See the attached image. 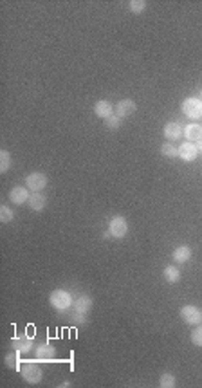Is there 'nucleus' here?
I'll return each instance as SVG.
<instances>
[{
	"label": "nucleus",
	"mask_w": 202,
	"mask_h": 388,
	"mask_svg": "<svg viewBox=\"0 0 202 388\" xmlns=\"http://www.w3.org/2000/svg\"><path fill=\"white\" fill-rule=\"evenodd\" d=\"M20 374L31 385H38L42 381V376H44V372H42L36 361H24L22 366H20Z\"/></svg>",
	"instance_id": "obj_1"
},
{
	"label": "nucleus",
	"mask_w": 202,
	"mask_h": 388,
	"mask_svg": "<svg viewBox=\"0 0 202 388\" xmlns=\"http://www.w3.org/2000/svg\"><path fill=\"white\" fill-rule=\"evenodd\" d=\"M49 304L58 310H65L74 304V300H73V296H71V293H67V291H63V289H54V291L49 294Z\"/></svg>",
	"instance_id": "obj_2"
},
{
	"label": "nucleus",
	"mask_w": 202,
	"mask_h": 388,
	"mask_svg": "<svg viewBox=\"0 0 202 388\" xmlns=\"http://www.w3.org/2000/svg\"><path fill=\"white\" fill-rule=\"evenodd\" d=\"M180 109H182V114L190 119H202V100L199 98H186L182 103H180Z\"/></svg>",
	"instance_id": "obj_3"
},
{
	"label": "nucleus",
	"mask_w": 202,
	"mask_h": 388,
	"mask_svg": "<svg viewBox=\"0 0 202 388\" xmlns=\"http://www.w3.org/2000/svg\"><path fill=\"white\" fill-rule=\"evenodd\" d=\"M108 231H110V235H112L114 239H123L125 235L128 233V222H126V219L121 215L112 217L110 222H108Z\"/></svg>",
	"instance_id": "obj_4"
},
{
	"label": "nucleus",
	"mask_w": 202,
	"mask_h": 388,
	"mask_svg": "<svg viewBox=\"0 0 202 388\" xmlns=\"http://www.w3.org/2000/svg\"><path fill=\"white\" fill-rule=\"evenodd\" d=\"M180 318L188 325H201L202 323V310L195 305H184L180 307Z\"/></svg>",
	"instance_id": "obj_5"
},
{
	"label": "nucleus",
	"mask_w": 202,
	"mask_h": 388,
	"mask_svg": "<svg viewBox=\"0 0 202 388\" xmlns=\"http://www.w3.org/2000/svg\"><path fill=\"white\" fill-rule=\"evenodd\" d=\"M25 186L29 188V192H33V194H38L42 190L47 186V175L42 172H33L29 173L27 177H25Z\"/></svg>",
	"instance_id": "obj_6"
},
{
	"label": "nucleus",
	"mask_w": 202,
	"mask_h": 388,
	"mask_svg": "<svg viewBox=\"0 0 202 388\" xmlns=\"http://www.w3.org/2000/svg\"><path fill=\"white\" fill-rule=\"evenodd\" d=\"M197 155H199V150H197V144L195 143H190V141H184V143L179 146V157L182 161L190 163V161H195Z\"/></svg>",
	"instance_id": "obj_7"
},
{
	"label": "nucleus",
	"mask_w": 202,
	"mask_h": 388,
	"mask_svg": "<svg viewBox=\"0 0 202 388\" xmlns=\"http://www.w3.org/2000/svg\"><path fill=\"white\" fill-rule=\"evenodd\" d=\"M29 197H31V194H29L27 186H15V188H11V192H9V200L17 206L27 202Z\"/></svg>",
	"instance_id": "obj_8"
},
{
	"label": "nucleus",
	"mask_w": 202,
	"mask_h": 388,
	"mask_svg": "<svg viewBox=\"0 0 202 388\" xmlns=\"http://www.w3.org/2000/svg\"><path fill=\"white\" fill-rule=\"evenodd\" d=\"M34 354H36L38 361H52L56 358V349L50 343H40L34 350Z\"/></svg>",
	"instance_id": "obj_9"
},
{
	"label": "nucleus",
	"mask_w": 202,
	"mask_h": 388,
	"mask_svg": "<svg viewBox=\"0 0 202 388\" xmlns=\"http://www.w3.org/2000/svg\"><path fill=\"white\" fill-rule=\"evenodd\" d=\"M94 114L98 117H101V119H107V117H110L112 114H116V112H114V107H112V103H110V101L100 100V101H96Z\"/></svg>",
	"instance_id": "obj_10"
},
{
	"label": "nucleus",
	"mask_w": 202,
	"mask_h": 388,
	"mask_svg": "<svg viewBox=\"0 0 202 388\" xmlns=\"http://www.w3.org/2000/svg\"><path fill=\"white\" fill-rule=\"evenodd\" d=\"M182 132H184V130L180 128L179 123H175V121L166 123V125H164V128H163L164 138L168 139V141H177L179 138H182Z\"/></svg>",
	"instance_id": "obj_11"
},
{
	"label": "nucleus",
	"mask_w": 202,
	"mask_h": 388,
	"mask_svg": "<svg viewBox=\"0 0 202 388\" xmlns=\"http://www.w3.org/2000/svg\"><path fill=\"white\" fill-rule=\"evenodd\" d=\"M11 345L17 352H20V354H27V352H31V349H33V339L29 338V336H18V338L13 339Z\"/></svg>",
	"instance_id": "obj_12"
},
{
	"label": "nucleus",
	"mask_w": 202,
	"mask_h": 388,
	"mask_svg": "<svg viewBox=\"0 0 202 388\" xmlns=\"http://www.w3.org/2000/svg\"><path fill=\"white\" fill-rule=\"evenodd\" d=\"M190 143H197L199 139H202V125H197V123H190V125H186L184 132H182Z\"/></svg>",
	"instance_id": "obj_13"
},
{
	"label": "nucleus",
	"mask_w": 202,
	"mask_h": 388,
	"mask_svg": "<svg viewBox=\"0 0 202 388\" xmlns=\"http://www.w3.org/2000/svg\"><path fill=\"white\" fill-rule=\"evenodd\" d=\"M135 112V101L134 100H121L116 107V114H118L121 119L123 117H128L132 116Z\"/></svg>",
	"instance_id": "obj_14"
},
{
	"label": "nucleus",
	"mask_w": 202,
	"mask_h": 388,
	"mask_svg": "<svg viewBox=\"0 0 202 388\" xmlns=\"http://www.w3.org/2000/svg\"><path fill=\"white\" fill-rule=\"evenodd\" d=\"M74 310L76 312H83V314H87L90 309H92V298H90L89 294H81V296H78V298L74 300Z\"/></svg>",
	"instance_id": "obj_15"
},
{
	"label": "nucleus",
	"mask_w": 202,
	"mask_h": 388,
	"mask_svg": "<svg viewBox=\"0 0 202 388\" xmlns=\"http://www.w3.org/2000/svg\"><path fill=\"white\" fill-rule=\"evenodd\" d=\"M172 256H174L175 264H186L191 258V249L188 246H179V248H175Z\"/></svg>",
	"instance_id": "obj_16"
},
{
	"label": "nucleus",
	"mask_w": 202,
	"mask_h": 388,
	"mask_svg": "<svg viewBox=\"0 0 202 388\" xmlns=\"http://www.w3.org/2000/svg\"><path fill=\"white\" fill-rule=\"evenodd\" d=\"M29 208L33 211H42L45 208V204H47V197L45 195H42L38 192V194H33L31 197H29Z\"/></svg>",
	"instance_id": "obj_17"
},
{
	"label": "nucleus",
	"mask_w": 202,
	"mask_h": 388,
	"mask_svg": "<svg viewBox=\"0 0 202 388\" xmlns=\"http://www.w3.org/2000/svg\"><path fill=\"white\" fill-rule=\"evenodd\" d=\"M163 275H164V280L168 283H172V285L180 280V271L175 266H166L163 269Z\"/></svg>",
	"instance_id": "obj_18"
},
{
	"label": "nucleus",
	"mask_w": 202,
	"mask_h": 388,
	"mask_svg": "<svg viewBox=\"0 0 202 388\" xmlns=\"http://www.w3.org/2000/svg\"><path fill=\"white\" fill-rule=\"evenodd\" d=\"M4 363H6L7 368H11V370H20V366H22V361H20V352H11V354H6L4 358Z\"/></svg>",
	"instance_id": "obj_19"
},
{
	"label": "nucleus",
	"mask_w": 202,
	"mask_h": 388,
	"mask_svg": "<svg viewBox=\"0 0 202 388\" xmlns=\"http://www.w3.org/2000/svg\"><path fill=\"white\" fill-rule=\"evenodd\" d=\"M175 385H177V379H175L174 374H170V372L161 374V377H159V387L161 388H174Z\"/></svg>",
	"instance_id": "obj_20"
},
{
	"label": "nucleus",
	"mask_w": 202,
	"mask_h": 388,
	"mask_svg": "<svg viewBox=\"0 0 202 388\" xmlns=\"http://www.w3.org/2000/svg\"><path fill=\"white\" fill-rule=\"evenodd\" d=\"M9 168H11V154L7 150H2L0 152V172L6 173Z\"/></svg>",
	"instance_id": "obj_21"
},
{
	"label": "nucleus",
	"mask_w": 202,
	"mask_h": 388,
	"mask_svg": "<svg viewBox=\"0 0 202 388\" xmlns=\"http://www.w3.org/2000/svg\"><path fill=\"white\" fill-rule=\"evenodd\" d=\"M161 154L164 157H177L179 155V148H175V144L172 141H166V143L161 146Z\"/></svg>",
	"instance_id": "obj_22"
},
{
	"label": "nucleus",
	"mask_w": 202,
	"mask_h": 388,
	"mask_svg": "<svg viewBox=\"0 0 202 388\" xmlns=\"http://www.w3.org/2000/svg\"><path fill=\"white\" fill-rule=\"evenodd\" d=\"M128 9L134 15H141V13L146 9V2L145 0H130L128 2Z\"/></svg>",
	"instance_id": "obj_23"
},
{
	"label": "nucleus",
	"mask_w": 202,
	"mask_h": 388,
	"mask_svg": "<svg viewBox=\"0 0 202 388\" xmlns=\"http://www.w3.org/2000/svg\"><path fill=\"white\" fill-rule=\"evenodd\" d=\"M15 219V213L9 206H0V221L2 224H7V222H11Z\"/></svg>",
	"instance_id": "obj_24"
},
{
	"label": "nucleus",
	"mask_w": 202,
	"mask_h": 388,
	"mask_svg": "<svg viewBox=\"0 0 202 388\" xmlns=\"http://www.w3.org/2000/svg\"><path fill=\"white\" fill-rule=\"evenodd\" d=\"M191 343L195 347H202V325H199V327L191 331Z\"/></svg>",
	"instance_id": "obj_25"
},
{
	"label": "nucleus",
	"mask_w": 202,
	"mask_h": 388,
	"mask_svg": "<svg viewBox=\"0 0 202 388\" xmlns=\"http://www.w3.org/2000/svg\"><path fill=\"white\" fill-rule=\"evenodd\" d=\"M105 121H107V127L110 128V130H116V128L121 127V117H119L118 114H112V116L107 117Z\"/></svg>",
	"instance_id": "obj_26"
},
{
	"label": "nucleus",
	"mask_w": 202,
	"mask_h": 388,
	"mask_svg": "<svg viewBox=\"0 0 202 388\" xmlns=\"http://www.w3.org/2000/svg\"><path fill=\"white\" fill-rule=\"evenodd\" d=\"M71 320H73L76 325H83V323H87V314H83V312H76V310H74V314L71 316Z\"/></svg>",
	"instance_id": "obj_27"
},
{
	"label": "nucleus",
	"mask_w": 202,
	"mask_h": 388,
	"mask_svg": "<svg viewBox=\"0 0 202 388\" xmlns=\"http://www.w3.org/2000/svg\"><path fill=\"white\" fill-rule=\"evenodd\" d=\"M197 150H199V154H202V139H199V141H197Z\"/></svg>",
	"instance_id": "obj_28"
},
{
	"label": "nucleus",
	"mask_w": 202,
	"mask_h": 388,
	"mask_svg": "<svg viewBox=\"0 0 202 388\" xmlns=\"http://www.w3.org/2000/svg\"><path fill=\"white\" fill-rule=\"evenodd\" d=\"M201 310H202V309H201Z\"/></svg>",
	"instance_id": "obj_29"
}]
</instances>
